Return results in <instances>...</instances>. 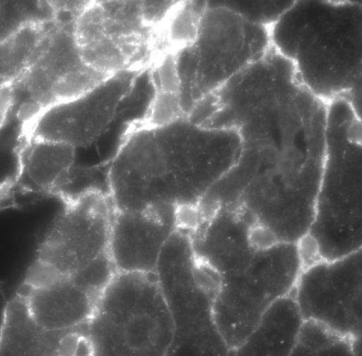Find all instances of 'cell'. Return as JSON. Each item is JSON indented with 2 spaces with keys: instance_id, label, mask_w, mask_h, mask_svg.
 Returning <instances> with one entry per match:
<instances>
[{
  "instance_id": "obj_3",
  "label": "cell",
  "mask_w": 362,
  "mask_h": 356,
  "mask_svg": "<svg viewBox=\"0 0 362 356\" xmlns=\"http://www.w3.org/2000/svg\"><path fill=\"white\" fill-rule=\"evenodd\" d=\"M270 35L307 89L327 103L346 100L361 116V1H293Z\"/></svg>"
},
{
  "instance_id": "obj_11",
  "label": "cell",
  "mask_w": 362,
  "mask_h": 356,
  "mask_svg": "<svg viewBox=\"0 0 362 356\" xmlns=\"http://www.w3.org/2000/svg\"><path fill=\"white\" fill-rule=\"evenodd\" d=\"M158 284L173 322L165 356H230L213 315L216 285L212 278L182 273Z\"/></svg>"
},
{
  "instance_id": "obj_21",
  "label": "cell",
  "mask_w": 362,
  "mask_h": 356,
  "mask_svg": "<svg viewBox=\"0 0 362 356\" xmlns=\"http://www.w3.org/2000/svg\"><path fill=\"white\" fill-rule=\"evenodd\" d=\"M29 141L26 126L13 112L0 129V189L11 184L23 172L24 153Z\"/></svg>"
},
{
  "instance_id": "obj_2",
  "label": "cell",
  "mask_w": 362,
  "mask_h": 356,
  "mask_svg": "<svg viewBox=\"0 0 362 356\" xmlns=\"http://www.w3.org/2000/svg\"><path fill=\"white\" fill-rule=\"evenodd\" d=\"M191 237L196 256L217 277L213 315L232 350L276 301L293 292L305 266L300 245L275 240L228 208L202 218Z\"/></svg>"
},
{
  "instance_id": "obj_16",
  "label": "cell",
  "mask_w": 362,
  "mask_h": 356,
  "mask_svg": "<svg viewBox=\"0 0 362 356\" xmlns=\"http://www.w3.org/2000/svg\"><path fill=\"white\" fill-rule=\"evenodd\" d=\"M75 148L60 143L30 140L23 157V170L37 189H52L74 165Z\"/></svg>"
},
{
  "instance_id": "obj_4",
  "label": "cell",
  "mask_w": 362,
  "mask_h": 356,
  "mask_svg": "<svg viewBox=\"0 0 362 356\" xmlns=\"http://www.w3.org/2000/svg\"><path fill=\"white\" fill-rule=\"evenodd\" d=\"M361 116L341 98L328 103L325 156L314 216L299 243L305 264L361 250Z\"/></svg>"
},
{
  "instance_id": "obj_23",
  "label": "cell",
  "mask_w": 362,
  "mask_h": 356,
  "mask_svg": "<svg viewBox=\"0 0 362 356\" xmlns=\"http://www.w3.org/2000/svg\"><path fill=\"white\" fill-rule=\"evenodd\" d=\"M186 118L180 94L154 91L142 126L160 128Z\"/></svg>"
},
{
  "instance_id": "obj_18",
  "label": "cell",
  "mask_w": 362,
  "mask_h": 356,
  "mask_svg": "<svg viewBox=\"0 0 362 356\" xmlns=\"http://www.w3.org/2000/svg\"><path fill=\"white\" fill-rule=\"evenodd\" d=\"M207 1H179L168 14L162 30V52L179 53L195 41Z\"/></svg>"
},
{
  "instance_id": "obj_13",
  "label": "cell",
  "mask_w": 362,
  "mask_h": 356,
  "mask_svg": "<svg viewBox=\"0 0 362 356\" xmlns=\"http://www.w3.org/2000/svg\"><path fill=\"white\" fill-rule=\"evenodd\" d=\"M76 18L57 15V23L29 66L12 81L18 102L49 107L52 88L72 74L91 69L81 57L74 28Z\"/></svg>"
},
{
  "instance_id": "obj_10",
  "label": "cell",
  "mask_w": 362,
  "mask_h": 356,
  "mask_svg": "<svg viewBox=\"0 0 362 356\" xmlns=\"http://www.w3.org/2000/svg\"><path fill=\"white\" fill-rule=\"evenodd\" d=\"M140 70L112 76L86 93L49 107L28 130L30 140L86 147L108 129L131 92Z\"/></svg>"
},
{
  "instance_id": "obj_7",
  "label": "cell",
  "mask_w": 362,
  "mask_h": 356,
  "mask_svg": "<svg viewBox=\"0 0 362 356\" xmlns=\"http://www.w3.org/2000/svg\"><path fill=\"white\" fill-rule=\"evenodd\" d=\"M163 26L148 21L143 1H88L75 20L74 33L84 63L110 77L141 71L158 55Z\"/></svg>"
},
{
  "instance_id": "obj_22",
  "label": "cell",
  "mask_w": 362,
  "mask_h": 356,
  "mask_svg": "<svg viewBox=\"0 0 362 356\" xmlns=\"http://www.w3.org/2000/svg\"><path fill=\"white\" fill-rule=\"evenodd\" d=\"M100 167H84L73 165L59 179L52 189V194L62 198L66 203H71L90 192L109 194V189L103 186Z\"/></svg>"
},
{
  "instance_id": "obj_12",
  "label": "cell",
  "mask_w": 362,
  "mask_h": 356,
  "mask_svg": "<svg viewBox=\"0 0 362 356\" xmlns=\"http://www.w3.org/2000/svg\"><path fill=\"white\" fill-rule=\"evenodd\" d=\"M180 225V211L163 206L114 210L108 254L116 273H154L159 255Z\"/></svg>"
},
{
  "instance_id": "obj_1",
  "label": "cell",
  "mask_w": 362,
  "mask_h": 356,
  "mask_svg": "<svg viewBox=\"0 0 362 356\" xmlns=\"http://www.w3.org/2000/svg\"><path fill=\"white\" fill-rule=\"evenodd\" d=\"M240 147L234 129L206 128L187 118L160 128L134 124L107 169L114 210L170 206L195 212L235 165Z\"/></svg>"
},
{
  "instance_id": "obj_25",
  "label": "cell",
  "mask_w": 362,
  "mask_h": 356,
  "mask_svg": "<svg viewBox=\"0 0 362 356\" xmlns=\"http://www.w3.org/2000/svg\"><path fill=\"white\" fill-rule=\"evenodd\" d=\"M16 105V93L12 81L0 82V129L11 116Z\"/></svg>"
},
{
  "instance_id": "obj_19",
  "label": "cell",
  "mask_w": 362,
  "mask_h": 356,
  "mask_svg": "<svg viewBox=\"0 0 362 356\" xmlns=\"http://www.w3.org/2000/svg\"><path fill=\"white\" fill-rule=\"evenodd\" d=\"M361 339L352 340L304 321L290 356H355Z\"/></svg>"
},
{
  "instance_id": "obj_20",
  "label": "cell",
  "mask_w": 362,
  "mask_h": 356,
  "mask_svg": "<svg viewBox=\"0 0 362 356\" xmlns=\"http://www.w3.org/2000/svg\"><path fill=\"white\" fill-rule=\"evenodd\" d=\"M57 16L53 1H0V42L32 25Z\"/></svg>"
},
{
  "instance_id": "obj_14",
  "label": "cell",
  "mask_w": 362,
  "mask_h": 356,
  "mask_svg": "<svg viewBox=\"0 0 362 356\" xmlns=\"http://www.w3.org/2000/svg\"><path fill=\"white\" fill-rule=\"evenodd\" d=\"M28 287L25 301L30 318L37 327L51 332L84 324L99 297L67 278L45 286Z\"/></svg>"
},
{
  "instance_id": "obj_6",
  "label": "cell",
  "mask_w": 362,
  "mask_h": 356,
  "mask_svg": "<svg viewBox=\"0 0 362 356\" xmlns=\"http://www.w3.org/2000/svg\"><path fill=\"white\" fill-rule=\"evenodd\" d=\"M270 28L253 23L223 1H208L194 43L178 54L181 98L188 114L204 96L261 59Z\"/></svg>"
},
{
  "instance_id": "obj_9",
  "label": "cell",
  "mask_w": 362,
  "mask_h": 356,
  "mask_svg": "<svg viewBox=\"0 0 362 356\" xmlns=\"http://www.w3.org/2000/svg\"><path fill=\"white\" fill-rule=\"evenodd\" d=\"M114 208L110 195L90 192L66 203L40 245L36 260L72 278L108 253Z\"/></svg>"
},
{
  "instance_id": "obj_17",
  "label": "cell",
  "mask_w": 362,
  "mask_h": 356,
  "mask_svg": "<svg viewBox=\"0 0 362 356\" xmlns=\"http://www.w3.org/2000/svg\"><path fill=\"white\" fill-rule=\"evenodd\" d=\"M57 23L29 25L0 42V79L12 81L33 62Z\"/></svg>"
},
{
  "instance_id": "obj_8",
  "label": "cell",
  "mask_w": 362,
  "mask_h": 356,
  "mask_svg": "<svg viewBox=\"0 0 362 356\" xmlns=\"http://www.w3.org/2000/svg\"><path fill=\"white\" fill-rule=\"evenodd\" d=\"M292 294L304 321L352 340L361 339V250L305 265Z\"/></svg>"
},
{
  "instance_id": "obj_5",
  "label": "cell",
  "mask_w": 362,
  "mask_h": 356,
  "mask_svg": "<svg viewBox=\"0 0 362 356\" xmlns=\"http://www.w3.org/2000/svg\"><path fill=\"white\" fill-rule=\"evenodd\" d=\"M172 334L154 273H115L82 331L86 356H165Z\"/></svg>"
},
{
  "instance_id": "obj_24",
  "label": "cell",
  "mask_w": 362,
  "mask_h": 356,
  "mask_svg": "<svg viewBox=\"0 0 362 356\" xmlns=\"http://www.w3.org/2000/svg\"><path fill=\"white\" fill-rule=\"evenodd\" d=\"M247 20L271 28L293 1H223Z\"/></svg>"
},
{
  "instance_id": "obj_15",
  "label": "cell",
  "mask_w": 362,
  "mask_h": 356,
  "mask_svg": "<svg viewBox=\"0 0 362 356\" xmlns=\"http://www.w3.org/2000/svg\"><path fill=\"white\" fill-rule=\"evenodd\" d=\"M303 323L291 292L264 313L230 356H290Z\"/></svg>"
}]
</instances>
